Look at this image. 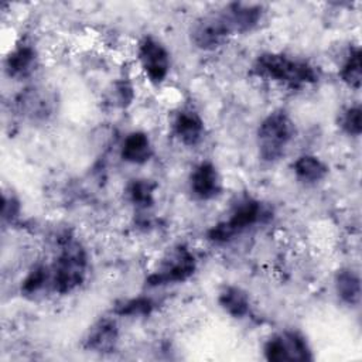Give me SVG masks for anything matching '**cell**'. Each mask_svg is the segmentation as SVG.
Listing matches in <instances>:
<instances>
[{"label":"cell","mask_w":362,"mask_h":362,"mask_svg":"<svg viewBox=\"0 0 362 362\" xmlns=\"http://www.w3.org/2000/svg\"><path fill=\"white\" fill-rule=\"evenodd\" d=\"M252 72L260 79L276 82L293 89L313 85L320 78L314 65L281 52L260 54L252 65Z\"/></svg>","instance_id":"obj_1"},{"label":"cell","mask_w":362,"mask_h":362,"mask_svg":"<svg viewBox=\"0 0 362 362\" xmlns=\"http://www.w3.org/2000/svg\"><path fill=\"white\" fill-rule=\"evenodd\" d=\"M88 256L81 243L66 240L51 266V288L58 294L75 291L86 279Z\"/></svg>","instance_id":"obj_2"},{"label":"cell","mask_w":362,"mask_h":362,"mask_svg":"<svg viewBox=\"0 0 362 362\" xmlns=\"http://www.w3.org/2000/svg\"><path fill=\"white\" fill-rule=\"evenodd\" d=\"M296 136V124L284 110L270 112L259 124L256 139L262 160L277 161Z\"/></svg>","instance_id":"obj_3"},{"label":"cell","mask_w":362,"mask_h":362,"mask_svg":"<svg viewBox=\"0 0 362 362\" xmlns=\"http://www.w3.org/2000/svg\"><path fill=\"white\" fill-rule=\"evenodd\" d=\"M262 204L250 197H246L235 205L230 216L211 226L206 232L208 240L212 243H228L236 235L253 226L263 218Z\"/></svg>","instance_id":"obj_4"},{"label":"cell","mask_w":362,"mask_h":362,"mask_svg":"<svg viewBox=\"0 0 362 362\" xmlns=\"http://www.w3.org/2000/svg\"><path fill=\"white\" fill-rule=\"evenodd\" d=\"M197 270V260L194 253L184 245L173 247L158 267L147 277V286L160 287L167 284L182 283L188 280Z\"/></svg>","instance_id":"obj_5"},{"label":"cell","mask_w":362,"mask_h":362,"mask_svg":"<svg viewBox=\"0 0 362 362\" xmlns=\"http://www.w3.org/2000/svg\"><path fill=\"white\" fill-rule=\"evenodd\" d=\"M233 34L223 10L199 17L191 28V42L201 51H214L222 47Z\"/></svg>","instance_id":"obj_6"},{"label":"cell","mask_w":362,"mask_h":362,"mask_svg":"<svg viewBox=\"0 0 362 362\" xmlns=\"http://www.w3.org/2000/svg\"><path fill=\"white\" fill-rule=\"evenodd\" d=\"M264 358L272 362L313 361L307 339L297 331H283L272 335L263 348Z\"/></svg>","instance_id":"obj_7"},{"label":"cell","mask_w":362,"mask_h":362,"mask_svg":"<svg viewBox=\"0 0 362 362\" xmlns=\"http://www.w3.org/2000/svg\"><path fill=\"white\" fill-rule=\"evenodd\" d=\"M139 61L144 75L153 83H161L170 71V54L167 48L156 38L144 37L137 49Z\"/></svg>","instance_id":"obj_8"},{"label":"cell","mask_w":362,"mask_h":362,"mask_svg":"<svg viewBox=\"0 0 362 362\" xmlns=\"http://www.w3.org/2000/svg\"><path fill=\"white\" fill-rule=\"evenodd\" d=\"M189 188L201 201L216 198L222 191V180L216 167L211 161L199 163L189 175Z\"/></svg>","instance_id":"obj_9"},{"label":"cell","mask_w":362,"mask_h":362,"mask_svg":"<svg viewBox=\"0 0 362 362\" xmlns=\"http://www.w3.org/2000/svg\"><path fill=\"white\" fill-rule=\"evenodd\" d=\"M119 339V328L113 318L103 317L89 327L85 338L83 348L98 354L112 352Z\"/></svg>","instance_id":"obj_10"},{"label":"cell","mask_w":362,"mask_h":362,"mask_svg":"<svg viewBox=\"0 0 362 362\" xmlns=\"http://www.w3.org/2000/svg\"><path fill=\"white\" fill-rule=\"evenodd\" d=\"M223 13L230 23L233 33L252 31L262 20L263 8L260 4L253 3H229L223 8Z\"/></svg>","instance_id":"obj_11"},{"label":"cell","mask_w":362,"mask_h":362,"mask_svg":"<svg viewBox=\"0 0 362 362\" xmlns=\"http://www.w3.org/2000/svg\"><path fill=\"white\" fill-rule=\"evenodd\" d=\"M173 130L175 137L185 146H195L204 137V120L192 109L180 110L173 122Z\"/></svg>","instance_id":"obj_12"},{"label":"cell","mask_w":362,"mask_h":362,"mask_svg":"<svg viewBox=\"0 0 362 362\" xmlns=\"http://www.w3.org/2000/svg\"><path fill=\"white\" fill-rule=\"evenodd\" d=\"M37 65V51L28 42L16 45L6 57L4 69L10 78L23 79L33 74Z\"/></svg>","instance_id":"obj_13"},{"label":"cell","mask_w":362,"mask_h":362,"mask_svg":"<svg viewBox=\"0 0 362 362\" xmlns=\"http://www.w3.org/2000/svg\"><path fill=\"white\" fill-rule=\"evenodd\" d=\"M153 156V146L144 132L129 133L120 147V157L130 164H144Z\"/></svg>","instance_id":"obj_14"},{"label":"cell","mask_w":362,"mask_h":362,"mask_svg":"<svg viewBox=\"0 0 362 362\" xmlns=\"http://www.w3.org/2000/svg\"><path fill=\"white\" fill-rule=\"evenodd\" d=\"M16 103L25 116L31 119L45 117L51 112V102L44 89L28 88L24 89L16 99Z\"/></svg>","instance_id":"obj_15"},{"label":"cell","mask_w":362,"mask_h":362,"mask_svg":"<svg viewBox=\"0 0 362 362\" xmlns=\"http://www.w3.org/2000/svg\"><path fill=\"white\" fill-rule=\"evenodd\" d=\"M221 308L233 318H243L250 311L247 293L238 286H225L218 296Z\"/></svg>","instance_id":"obj_16"},{"label":"cell","mask_w":362,"mask_h":362,"mask_svg":"<svg viewBox=\"0 0 362 362\" xmlns=\"http://www.w3.org/2000/svg\"><path fill=\"white\" fill-rule=\"evenodd\" d=\"M293 171L298 181L304 184H315L325 178L328 165L313 154H303L293 163Z\"/></svg>","instance_id":"obj_17"},{"label":"cell","mask_w":362,"mask_h":362,"mask_svg":"<svg viewBox=\"0 0 362 362\" xmlns=\"http://www.w3.org/2000/svg\"><path fill=\"white\" fill-rule=\"evenodd\" d=\"M338 297L348 305H358L361 300V280L359 276L351 269H341L334 280Z\"/></svg>","instance_id":"obj_18"},{"label":"cell","mask_w":362,"mask_h":362,"mask_svg":"<svg viewBox=\"0 0 362 362\" xmlns=\"http://www.w3.org/2000/svg\"><path fill=\"white\" fill-rule=\"evenodd\" d=\"M156 188L157 184L153 182L151 180L137 178L130 181V184L127 185V197L134 206L140 209H147L151 208L156 201Z\"/></svg>","instance_id":"obj_19"},{"label":"cell","mask_w":362,"mask_h":362,"mask_svg":"<svg viewBox=\"0 0 362 362\" xmlns=\"http://www.w3.org/2000/svg\"><path fill=\"white\" fill-rule=\"evenodd\" d=\"M47 284H51V267L38 264L33 267L21 281V293L24 296H34Z\"/></svg>","instance_id":"obj_20"},{"label":"cell","mask_w":362,"mask_h":362,"mask_svg":"<svg viewBox=\"0 0 362 362\" xmlns=\"http://www.w3.org/2000/svg\"><path fill=\"white\" fill-rule=\"evenodd\" d=\"M361 49L356 47L349 51L339 69V78L352 89L361 88Z\"/></svg>","instance_id":"obj_21"},{"label":"cell","mask_w":362,"mask_h":362,"mask_svg":"<svg viewBox=\"0 0 362 362\" xmlns=\"http://www.w3.org/2000/svg\"><path fill=\"white\" fill-rule=\"evenodd\" d=\"M153 308H154V303L151 301V298L137 297V298H130L117 304L115 308V314L120 317L148 315L153 311Z\"/></svg>","instance_id":"obj_22"},{"label":"cell","mask_w":362,"mask_h":362,"mask_svg":"<svg viewBox=\"0 0 362 362\" xmlns=\"http://www.w3.org/2000/svg\"><path fill=\"white\" fill-rule=\"evenodd\" d=\"M341 129L349 136H359L362 132V119H361V107L349 106L346 107L339 117Z\"/></svg>","instance_id":"obj_23"},{"label":"cell","mask_w":362,"mask_h":362,"mask_svg":"<svg viewBox=\"0 0 362 362\" xmlns=\"http://www.w3.org/2000/svg\"><path fill=\"white\" fill-rule=\"evenodd\" d=\"M20 212V202L13 197H7L6 194H3V206H1V218L3 221H10L13 222Z\"/></svg>","instance_id":"obj_24"}]
</instances>
